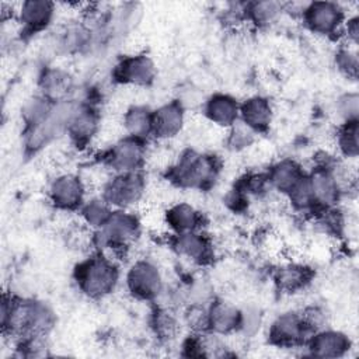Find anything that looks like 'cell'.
Segmentation results:
<instances>
[{"mask_svg": "<svg viewBox=\"0 0 359 359\" xmlns=\"http://www.w3.org/2000/svg\"><path fill=\"white\" fill-rule=\"evenodd\" d=\"M156 76L157 67L146 53L126 55L112 69L114 81L125 87H149Z\"/></svg>", "mask_w": 359, "mask_h": 359, "instance_id": "12", "label": "cell"}, {"mask_svg": "<svg viewBox=\"0 0 359 359\" xmlns=\"http://www.w3.org/2000/svg\"><path fill=\"white\" fill-rule=\"evenodd\" d=\"M153 109L144 104H130L121 116V125L125 135L147 140L151 137Z\"/></svg>", "mask_w": 359, "mask_h": 359, "instance_id": "26", "label": "cell"}, {"mask_svg": "<svg viewBox=\"0 0 359 359\" xmlns=\"http://www.w3.org/2000/svg\"><path fill=\"white\" fill-rule=\"evenodd\" d=\"M147 154V140L123 135L102 150L100 164L112 174L139 171L146 165Z\"/></svg>", "mask_w": 359, "mask_h": 359, "instance_id": "6", "label": "cell"}, {"mask_svg": "<svg viewBox=\"0 0 359 359\" xmlns=\"http://www.w3.org/2000/svg\"><path fill=\"white\" fill-rule=\"evenodd\" d=\"M337 115L341 118V123L346 121L358 119L359 114V95L356 93L342 94L335 104Z\"/></svg>", "mask_w": 359, "mask_h": 359, "instance_id": "36", "label": "cell"}, {"mask_svg": "<svg viewBox=\"0 0 359 359\" xmlns=\"http://www.w3.org/2000/svg\"><path fill=\"white\" fill-rule=\"evenodd\" d=\"M244 20L257 28H266L276 22L285 11V3L264 0L248 1L243 6Z\"/></svg>", "mask_w": 359, "mask_h": 359, "instance_id": "27", "label": "cell"}, {"mask_svg": "<svg viewBox=\"0 0 359 359\" xmlns=\"http://www.w3.org/2000/svg\"><path fill=\"white\" fill-rule=\"evenodd\" d=\"M147 192L143 170L111 174L101 185V196L114 209H128L139 205Z\"/></svg>", "mask_w": 359, "mask_h": 359, "instance_id": "5", "label": "cell"}, {"mask_svg": "<svg viewBox=\"0 0 359 359\" xmlns=\"http://www.w3.org/2000/svg\"><path fill=\"white\" fill-rule=\"evenodd\" d=\"M306 172L307 171H304L302 164L290 157L275 161L266 170L271 189L283 196L290 194V191L304 178Z\"/></svg>", "mask_w": 359, "mask_h": 359, "instance_id": "21", "label": "cell"}, {"mask_svg": "<svg viewBox=\"0 0 359 359\" xmlns=\"http://www.w3.org/2000/svg\"><path fill=\"white\" fill-rule=\"evenodd\" d=\"M77 102L73 100L62 101L53 105L48 116L36 126L24 130L25 153L35 154L42 150L52 140L62 135H66L69 119L76 108Z\"/></svg>", "mask_w": 359, "mask_h": 359, "instance_id": "7", "label": "cell"}, {"mask_svg": "<svg viewBox=\"0 0 359 359\" xmlns=\"http://www.w3.org/2000/svg\"><path fill=\"white\" fill-rule=\"evenodd\" d=\"M182 324L189 332H208V304L188 303L181 316Z\"/></svg>", "mask_w": 359, "mask_h": 359, "instance_id": "34", "label": "cell"}, {"mask_svg": "<svg viewBox=\"0 0 359 359\" xmlns=\"http://www.w3.org/2000/svg\"><path fill=\"white\" fill-rule=\"evenodd\" d=\"M87 199V184L74 172H60L48 185V201L57 212H79Z\"/></svg>", "mask_w": 359, "mask_h": 359, "instance_id": "9", "label": "cell"}, {"mask_svg": "<svg viewBox=\"0 0 359 359\" xmlns=\"http://www.w3.org/2000/svg\"><path fill=\"white\" fill-rule=\"evenodd\" d=\"M335 66L348 79L355 80L359 72L358 45L344 42L335 52Z\"/></svg>", "mask_w": 359, "mask_h": 359, "instance_id": "32", "label": "cell"}, {"mask_svg": "<svg viewBox=\"0 0 359 359\" xmlns=\"http://www.w3.org/2000/svg\"><path fill=\"white\" fill-rule=\"evenodd\" d=\"M102 126L100 109L90 102H77L66 129V136L76 147L90 146Z\"/></svg>", "mask_w": 359, "mask_h": 359, "instance_id": "13", "label": "cell"}, {"mask_svg": "<svg viewBox=\"0 0 359 359\" xmlns=\"http://www.w3.org/2000/svg\"><path fill=\"white\" fill-rule=\"evenodd\" d=\"M303 348H306L307 355L310 356L337 359L344 358L349 352L352 341L345 332L325 327L313 332Z\"/></svg>", "mask_w": 359, "mask_h": 359, "instance_id": "15", "label": "cell"}, {"mask_svg": "<svg viewBox=\"0 0 359 359\" xmlns=\"http://www.w3.org/2000/svg\"><path fill=\"white\" fill-rule=\"evenodd\" d=\"M115 209L100 195L87 198L79 210V219L91 230L101 229Z\"/></svg>", "mask_w": 359, "mask_h": 359, "instance_id": "28", "label": "cell"}, {"mask_svg": "<svg viewBox=\"0 0 359 359\" xmlns=\"http://www.w3.org/2000/svg\"><path fill=\"white\" fill-rule=\"evenodd\" d=\"M125 286L133 299L154 303L164 292V278L151 259L140 258L128 268Z\"/></svg>", "mask_w": 359, "mask_h": 359, "instance_id": "8", "label": "cell"}, {"mask_svg": "<svg viewBox=\"0 0 359 359\" xmlns=\"http://www.w3.org/2000/svg\"><path fill=\"white\" fill-rule=\"evenodd\" d=\"M163 222L172 234L202 230L203 215L191 202L177 201L163 212Z\"/></svg>", "mask_w": 359, "mask_h": 359, "instance_id": "20", "label": "cell"}, {"mask_svg": "<svg viewBox=\"0 0 359 359\" xmlns=\"http://www.w3.org/2000/svg\"><path fill=\"white\" fill-rule=\"evenodd\" d=\"M257 133L250 129L245 123L237 119L230 128H227L226 144L233 151H241L250 147L255 142Z\"/></svg>", "mask_w": 359, "mask_h": 359, "instance_id": "33", "label": "cell"}, {"mask_svg": "<svg viewBox=\"0 0 359 359\" xmlns=\"http://www.w3.org/2000/svg\"><path fill=\"white\" fill-rule=\"evenodd\" d=\"M300 18L310 32L321 36H332L341 32L346 14L339 3L310 1L306 3Z\"/></svg>", "mask_w": 359, "mask_h": 359, "instance_id": "10", "label": "cell"}, {"mask_svg": "<svg viewBox=\"0 0 359 359\" xmlns=\"http://www.w3.org/2000/svg\"><path fill=\"white\" fill-rule=\"evenodd\" d=\"M39 95L57 104L67 101L73 90L72 76L59 67H45L38 79Z\"/></svg>", "mask_w": 359, "mask_h": 359, "instance_id": "24", "label": "cell"}, {"mask_svg": "<svg viewBox=\"0 0 359 359\" xmlns=\"http://www.w3.org/2000/svg\"><path fill=\"white\" fill-rule=\"evenodd\" d=\"M181 316L171 306L156 303L149 317V327L158 342L167 344L174 341L181 331Z\"/></svg>", "mask_w": 359, "mask_h": 359, "instance_id": "25", "label": "cell"}, {"mask_svg": "<svg viewBox=\"0 0 359 359\" xmlns=\"http://www.w3.org/2000/svg\"><path fill=\"white\" fill-rule=\"evenodd\" d=\"M234 188L238 189L243 195L250 198H262L271 189L266 171H250L238 178L234 184Z\"/></svg>", "mask_w": 359, "mask_h": 359, "instance_id": "30", "label": "cell"}, {"mask_svg": "<svg viewBox=\"0 0 359 359\" xmlns=\"http://www.w3.org/2000/svg\"><path fill=\"white\" fill-rule=\"evenodd\" d=\"M238 119L252 129L257 135L269 129L273 121V108L264 95H251L240 102Z\"/></svg>", "mask_w": 359, "mask_h": 359, "instance_id": "22", "label": "cell"}, {"mask_svg": "<svg viewBox=\"0 0 359 359\" xmlns=\"http://www.w3.org/2000/svg\"><path fill=\"white\" fill-rule=\"evenodd\" d=\"M56 323L52 309L41 300L3 293L0 324L3 335L13 339L48 337Z\"/></svg>", "mask_w": 359, "mask_h": 359, "instance_id": "1", "label": "cell"}, {"mask_svg": "<svg viewBox=\"0 0 359 359\" xmlns=\"http://www.w3.org/2000/svg\"><path fill=\"white\" fill-rule=\"evenodd\" d=\"M310 330L306 327L300 311H285L276 316L268 327V342L275 348L292 349L303 348L309 337Z\"/></svg>", "mask_w": 359, "mask_h": 359, "instance_id": "11", "label": "cell"}, {"mask_svg": "<svg viewBox=\"0 0 359 359\" xmlns=\"http://www.w3.org/2000/svg\"><path fill=\"white\" fill-rule=\"evenodd\" d=\"M56 13V4L48 0H25L18 4L15 18L22 34H38L46 29Z\"/></svg>", "mask_w": 359, "mask_h": 359, "instance_id": "18", "label": "cell"}, {"mask_svg": "<svg viewBox=\"0 0 359 359\" xmlns=\"http://www.w3.org/2000/svg\"><path fill=\"white\" fill-rule=\"evenodd\" d=\"M341 32H344L345 41L346 43H352V45H358V39H359V17L358 15H351L346 17Z\"/></svg>", "mask_w": 359, "mask_h": 359, "instance_id": "38", "label": "cell"}, {"mask_svg": "<svg viewBox=\"0 0 359 359\" xmlns=\"http://www.w3.org/2000/svg\"><path fill=\"white\" fill-rule=\"evenodd\" d=\"M300 314L306 327L310 330L311 334L325 327H330L328 325L330 314L321 304H309L300 310Z\"/></svg>", "mask_w": 359, "mask_h": 359, "instance_id": "35", "label": "cell"}, {"mask_svg": "<svg viewBox=\"0 0 359 359\" xmlns=\"http://www.w3.org/2000/svg\"><path fill=\"white\" fill-rule=\"evenodd\" d=\"M119 278L118 262L101 251H93L79 261L73 269L77 289L91 300H101L109 296L116 289Z\"/></svg>", "mask_w": 359, "mask_h": 359, "instance_id": "3", "label": "cell"}, {"mask_svg": "<svg viewBox=\"0 0 359 359\" xmlns=\"http://www.w3.org/2000/svg\"><path fill=\"white\" fill-rule=\"evenodd\" d=\"M240 101L227 93H215L203 101V115L205 118L219 126L230 128L238 119Z\"/></svg>", "mask_w": 359, "mask_h": 359, "instance_id": "23", "label": "cell"}, {"mask_svg": "<svg viewBox=\"0 0 359 359\" xmlns=\"http://www.w3.org/2000/svg\"><path fill=\"white\" fill-rule=\"evenodd\" d=\"M262 324V316L259 309L254 306H248L241 309V320H240V330L238 332L244 334L245 337L254 335Z\"/></svg>", "mask_w": 359, "mask_h": 359, "instance_id": "37", "label": "cell"}, {"mask_svg": "<svg viewBox=\"0 0 359 359\" xmlns=\"http://www.w3.org/2000/svg\"><path fill=\"white\" fill-rule=\"evenodd\" d=\"M316 271L313 266L297 262L287 261L275 266L272 272V282L278 292L285 294H294L304 290L314 280Z\"/></svg>", "mask_w": 359, "mask_h": 359, "instance_id": "17", "label": "cell"}, {"mask_svg": "<svg viewBox=\"0 0 359 359\" xmlns=\"http://www.w3.org/2000/svg\"><path fill=\"white\" fill-rule=\"evenodd\" d=\"M241 309L222 297H213L208 303V328L209 332L224 337L238 332Z\"/></svg>", "mask_w": 359, "mask_h": 359, "instance_id": "19", "label": "cell"}, {"mask_svg": "<svg viewBox=\"0 0 359 359\" xmlns=\"http://www.w3.org/2000/svg\"><path fill=\"white\" fill-rule=\"evenodd\" d=\"M142 222L128 209H115L108 222L94 231V248L118 262L139 240Z\"/></svg>", "mask_w": 359, "mask_h": 359, "instance_id": "4", "label": "cell"}, {"mask_svg": "<svg viewBox=\"0 0 359 359\" xmlns=\"http://www.w3.org/2000/svg\"><path fill=\"white\" fill-rule=\"evenodd\" d=\"M222 171V161L216 154L182 150L164 171V178L180 191H205L213 187Z\"/></svg>", "mask_w": 359, "mask_h": 359, "instance_id": "2", "label": "cell"}, {"mask_svg": "<svg viewBox=\"0 0 359 359\" xmlns=\"http://www.w3.org/2000/svg\"><path fill=\"white\" fill-rule=\"evenodd\" d=\"M335 146L341 157L355 160L359 154V121H346L335 130Z\"/></svg>", "mask_w": 359, "mask_h": 359, "instance_id": "29", "label": "cell"}, {"mask_svg": "<svg viewBox=\"0 0 359 359\" xmlns=\"http://www.w3.org/2000/svg\"><path fill=\"white\" fill-rule=\"evenodd\" d=\"M187 108L180 100L168 101L153 109L151 137L160 142L174 139L185 125Z\"/></svg>", "mask_w": 359, "mask_h": 359, "instance_id": "16", "label": "cell"}, {"mask_svg": "<svg viewBox=\"0 0 359 359\" xmlns=\"http://www.w3.org/2000/svg\"><path fill=\"white\" fill-rule=\"evenodd\" d=\"M90 41V29L83 24H70L65 27L57 39L59 49L65 52H79L87 46Z\"/></svg>", "mask_w": 359, "mask_h": 359, "instance_id": "31", "label": "cell"}, {"mask_svg": "<svg viewBox=\"0 0 359 359\" xmlns=\"http://www.w3.org/2000/svg\"><path fill=\"white\" fill-rule=\"evenodd\" d=\"M170 244L172 251L194 265H208L215 258L213 241L202 230L171 234Z\"/></svg>", "mask_w": 359, "mask_h": 359, "instance_id": "14", "label": "cell"}]
</instances>
